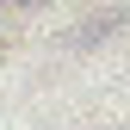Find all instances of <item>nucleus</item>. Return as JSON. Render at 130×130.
<instances>
[{
  "instance_id": "nucleus-1",
  "label": "nucleus",
  "mask_w": 130,
  "mask_h": 130,
  "mask_svg": "<svg viewBox=\"0 0 130 130\" xmlns=\"http://www.w3.org/2000/svg\"><path fill=\"white\" fill-rule=\"evenodd\" d=\"M118 25H130V12H99V19H87L80 31H68V50H93L99 37H111Z\"/></svg>"
}]
</instances>
